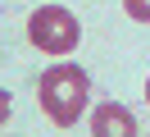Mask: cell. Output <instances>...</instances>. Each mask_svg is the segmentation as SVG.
I'll use <instances>...</instances> for the list:
<instances>
[{"label":"cell","mask_w":150,"mask_h":137,"mask_svg":"<svg viewBox=\"0 0 150 137\" xmlns=\"http://www.w3.org/2000/svg\"><path fill=\"white\" fill-rule=\"evenodd\" d=\"M86 96H91V78L77 64H55L37 82V100H41V110H46V119L55 128H73L86 110Z\"/></svg>","instance_id":"1"},{"label":"cell","mask_w":150,"mask_h":137,"mask_svg":"<svg viewBox=\"0 0 150 137\" xmlns=\"http://www.w3.org/2000/svg\"><path fill=\"white\" fill-rule=\"evenodd\" d=\"M28 41L37 46V50H46V55H68L82 41V23H77V14L64 9V5H41L37 14L28 18Z\"/></svg>","instance_id":"2"},{"label":"cell","mask_w":150,"mask_h":137,"mask_svg":"<svg viewBox=\"0 0 150 137\" xmlns=\"http://www.w3.org/2000/svg\"><path fill=\"white\" fill-rule=\"evenodd\" d=\"M91 137H137V119L127 105L118 100H105L91 110Z\"/></svg>","instance_id":"3"},{"label":"cell","mask_w":150,"mask_h":137,"mask_svg":"<svg viewBox=\"0 0 150 137\" xmlns=\"http://www.w3.org/2000/svg\"><path fill=\"white\" fill-rule=\"evenodd\" d=\"M123 9H127L137 23H150V0H123Z\"/></svg>","instance_id":"4"},{"label":"cell","mask_w":150,"mask_h":137,"mask_svg":"<svg viewBox=\"0 0 150 137\" xmlns=\"http://www.w3.org/2000/svg\"><path fill=\"white\" fill-rule=\"evenodd\" d=\"M9 114H14V100H9V91L0 87V128H5V119H9Z\"/></svg>","instance_id":"5"},{"label":"cell","mask_w":150,"mask_h":137,"mask_svg":"<svg viewBox=\"0 0 150 137\" xmlns=\"http://www.w3.org/2000/svg\"><path fill=\"white\" fill-rule=\"evenodd\" d=\"M146 100H150V78H146Z\"/></svg>","instance_id":"6"}]
</instances>
